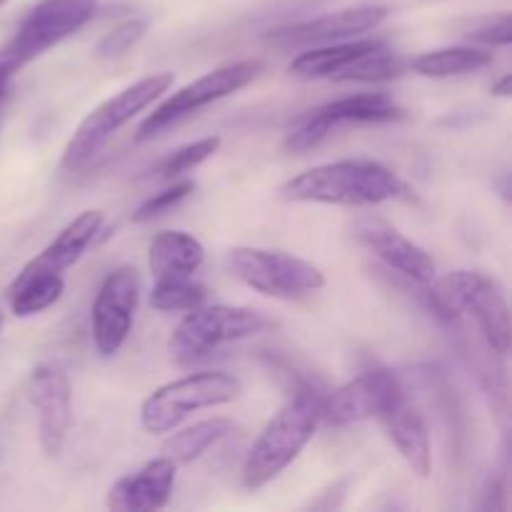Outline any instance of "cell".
<instances>
[{
  "instance_id": "cell-18",
  "label": "cell",
  "mask_w": 512,
  "mask_h": 512,
  "mask_svg": "<svg viewBox=\"0 0 512 512\" xmlns=\"http://www.w3.org/2000/svg\"><path fill=\"white\" fill-rule=\"evenodd\" d=\"M205 263V248L195 235L185 230H163L150 240L148 268L153 283L190 280Z\"/></svg>"
},
{
  "instance_id": "cell-26",
  "label": "cell",
  "mask_w": 512,
  "mask_h": 512,
  "mask_svg": "<svg viewBox=\"0 0 512 512\" xmlns=\"http://www.w3.org/2000/svg\"><path fill=\"white\" fill-rule=\"evenodd\" d=\"M220 143H223V140H220L218 135H208V138H200L195 140V143L180 145L178 150L168 153L158 165H155V173L165 180L180 178V175L200 168L205 160L213 158V155L220 150Z\"/></svg>"
},
{
  "instance_id": "cell-12",
  "label": "cell",
  "mask_w": 512,
  "mask_h": 512,
  "mask_svg": "<svg viewBox=\"0 0 512 512\" xmlns=\"http://www.w3.org/2000/svg\"><path fill=\"white\" fill-rule=\"evenodd\" d=\"M405 400L398 375L385 368L365 370L345 385L320 398V415L330 425H350L360 420H380Z\"/></svg>"
},
{
  "instance_id": "cell-25",
  "label": "cell",
  "mask_w": 512,
  "mask_h": 512,
  "mask_svg": "<svg viewBox=\"0 0 512 512\" xmlns=\"http://www.w3.org/2000/svg\"><path fill=\"white\" fill-rule=\"evenodd\" d=\"M208 300V290L198 280H170V283H153L150 288V305L160 313H188L200 308Z\"/></svg>"
},
{
  "instance_id": "cell-24",
  "label": "cell",
  "mask_w": 512,
  "mask_h": 512,
  "mask_svg": "<svg viewBox=\"0 0 512 512\" xmlns=\"http://www.w3.org/2000/svg\"><path fill=\"white\" fill-rule=\"evenodd\" d=\"M405 60L400 58L398 53L383 43L378 48H373L370 53L360 55L358 60L348 65L343 73L335 75L333 80H340V83H383V80H393L398 75H403Z\"/></svg>"
},
{
  "instance_id": "cell-11",
  "label": "cell",
  "mask_w": 512,
  "mask_h": 512,
  "mask_svg": "<svg viewBox=\"0 0 512 512\" xmlns=\"http://www.w3.org/2000/svg\"><path fill=\"white\" fill-rule=\"evenodd\" d=\"M140 300L138 270L130 265L110 270L100 283L90 310L93 345L100 358H113L128 340Z\"/></svg>"
},
{
  "instance_id": "cell-23",
  "label": "cell",
  "mask_w": 512,
  "mask_h": 512,
  "mask_svg": "<svg viewBox=\"0 0 512 512\" xmlns=\"http://www.w3.org/2000/svg\"><path fill=\"white\" fill-rule=\"evenodd\" d=\"M65 293V278H48L20 270L8 285V305L15 318H33L53 308Z\"/></svg>"
},
{
  "instance_id": "cell-3",
  "label": "cell",
  "mask_w": 512,
  "mask_h": 512,
  "mask_svg": "<svg viewBox=\"0 0 512 512\" xmlns=\"http://www.w3.org/2000/svg\"><path fill=\"white\" fill-rule=\"evenodd\" d=\"M430 310L440 320H458L470 315L478 323L485 343L498 355L510 350V308L503 288L478 270H453L433 278L428 290Z\"/></svg>"
},
{
  "instance_id": "cell-22",
  "label": "cell",
  "mask_w": 512,
  "mask_h": 512,
  "mask_svg": "<svg viewBox=\"0 0 512 512\" xmlns=\"http://www.w3.org/2000/svg\"><path fill=\"white\" fill-rule=\"evenodd\" d=\"M235 430V423L230 418H210L170 433V438L163 443V455L173 460L175 465H190L198 458H203L213 445H218L225 435Z\"/></svg>"
},
{
  "instance_id": "cell-6",
  "label": "cell",
  "mask_w": 512,
  "mask_h": 512,
  "mask_svg": "<svg viewBox=\"0 0 512 512\" xmlns=\"http://www.w3.org/2000/svg\"><path fill=\"white\" fill-rule=\"evenodd\" d=\"M268 328V320L253 308L240 305H200L188 310L168 340V350L178 363L205 358L220 345L253 338Z\"/></svg>"
},
{
  "instance_id": "cell-29",
  "label": "cell",
  "mask_w": 512,
  "mask_h": 512,
  "mask_svg": "<svg viewBox=\"0 0 512 512\" xmlns=\"http://www.w3.org/2000/svg\"><path fill=\"white\" fill-rule=\"evenodd\" d=\"M468 38L475 43L493 45V48H508L512 40V15L503 10V13L478 18L468 28Z\"/></svg>"
},
{
  "instance_id": "cell-9",
  "label": "cell",
  "mask_w": 512,
  "mask_h": 512,
  "mask_svg": "<svg viewBox=\"0 0 512 512\" xmlns=\"http://www.w3.org/2000/svg\"><path fill=\"white\" fill-rule=\"evenodd\" d=\"M405 110L385 93H358L345 98L330 100L320 105L313 113L305 115L285 138V148L290 153H308L318 148L325 138L348 125H370V123H395L403 120Z\"/></svg>"
},
{
  "instance_id": "cell-16",
  "label": "cell",
  "mask_w": 512,
  "mask_h": 512,
  "mask_svg": "<svg viewBox=\"0 0 512 512\" xmlns=\"http://www.w3.org/2000/svg\"><path fill=\"white\" fill-rule=\"evenodd\" d=\"M175 475H178V465L165 455L148 460L133 473L123 475L108 490L105 505L120 512H150L165 508L170 495H173Z\"/></svg>"
},
{
  "instance_id": "cell-32",
  "label": "cell",
  "mask_w": 512,
  "mask_h": 512,
  "mask_svg": "<svg viewBox=\"0 0 512 512\" xmlns=\"http://www.w3.org/2000/svg\"><path fill=\"white\" fill-rule=\"evenodd\" d=\"M5 3H10V0H0V8H3V5H5Z\"/></svg>"
},
{
  "instance_id": "cell-1",
  "label": "cell",
  "mask_w": 512,
  "mask_h": 512,
  "mask_svg": "<svg viewBox=\"0 0 512 512\" xmlns=\"http://www.w3.org/2000/svg\"><path fill=\"white\" fill-rule=\"evenodd\" d=\"M290 203L343 205V208H373L408 195V185L398 173L378 160L350 158L315 165L295 175L280 188Z\"/></svg>"
},
{
  "instance_id": "cell-20",
  "label": "cell",
  "mask_w": 512,
  "mask_h": 512,
  "mask_svg": "<svg viewBox=\"0 0 512 512\" xmlns=\"http://www.w3.org/2000/svg\"><path fill=\"white\" fill-rule=\"evenodd\" d=\"M383 40L378 38H350L340 40V43L330 45H315V48H305L303 53L295 55L288 65V73L298 80H320L330 78L343 73L353 60H358L360 55L370 53L373 48Z\"/></svg>"
},
{
  "instance_id": "cell-27",
  "label": "cell",
  "mask_w": 512,
  "mask_h": 512,
  "mask_svg": "<svg viewBox=\"0 0 512 512\" xmlns=\"http://www.w3.org/2000/svg\"><path fill=\"white\" fill-rule=\"evenodd\" d=\"M193 193H195L193 180L175 178L173 185H168V188L160 190V193L150 195L148 200H143V203L138 205V210L133 213V223H150L153 218H160V215L168 213V210L178 208V205L185 203Z\"/></svg>"
},
{
  "instance_id": "cell-19",
  "label": "cell",
  "mask_w": 512,
  "mask_h": 512,
  "mask_svg": "<svg viewBox=\"0 0 512 512\" xmlns=\"http://www.w3.org/2000/svg\"><path fill=\"white\" fill-rule=\"evenodd\" d=\"M380 423H383L385 435L395 445V450L405 460V465L418 478H428L430 470H433V450H430V435L423 415L405 398L393 410H388L380 418Z\"/></svg>"
},
{
  "instance_id": "cell-4",
  "label": "cell",
  "mask_w": 512,
  "mask_h": 512,
  "mask_svg": "<svg viewBox=\"0 0 512 512\" xmlns=\"http://www.w3.org/2000/svg\"><path fill=\"white\" fill-rule=\"evenodd\" d=\"M175 83L173 73H153L140 78L138 83L128 85L120 93L110 95L108 100H103L100 105H95L80 125L75 128V133L70 135L68 145L63 150V158H60V168L75 173V170L85 168L100 150L108 145V140L118 133L120 128L130 123L133 118H138L145 108L155 103V100L163 98Z\"/></svg>"
},
{
  "instance_id": "cell-7",
  "label": "cell",
  "mask_w": 512,
  "mask_h": 512,
  "mask_svg": "<svg viewBox=\"0 0 512 512\" xmlns=\"http://www.w3.org/2000/svg\"><path fill=\"white\" fill-rule=\"evenodd\" d=\"M228 268L255 293L278 300L300 298L325 285V275L318 265L283 250L240 245L228 253Z\"/></svg>"
},
{
  "instance_id": "cell-31",
  "label": "cell",
  "mask_w": 512,
  "mask_h": 512,
  "mask_svg": "<svg viewBox=\"0 0 512 512\" xmlns=\"http://www.w3.org/2000/svg\"><path fill=\"white\" fill-rule=\"evenodd\" d=\"M490 93L498 95V98H510V93H512V78H510V75H503V78H500V83H495L493 88H490Z\"/></svg>"
},
{
  "instance_id": "cell-17",
  "label": "cell",
  "mask_w": 512,
  "mask_h": 512,
  "mask_svg": "<svg viewBox=\"0 0 512 512\" xmlns=\"http://www.w3.org/2000/svg\"><path fill=\"white\" fill-rule=\"evenodd\" d=\"M103 223V210H83L20 270L33 275H48V278H65V270L73 268L83 258L85 250L95 243Z\"/></svg>"
},
{
  "instance_id": "cell-33",
  "label": "cell",
  "mask_w": 512,
  "mask_h": 512,
  "mask_svg": "<svg viewBox=\"0 0 512 512\" xmlns=\"http://www.w3.org/2000/svg\"><path fill=\"white\" fill-rule=\"evenodd\" d=\"M0 323H3V315H0Z\"/></svg>"
},
{
  "instance_id": "cell-8",
  "label": "cell",
  "mask_w": 512,
  "mask_h": 512,
  "mask_svg": "<svg viewBox=\"0 0 512 512\" xmlns=\"http://www.w3.org/2000/svg\"><path fill=\"white\" fill-rule=\"evenodd\" d=\"M260 73L258 60H238V63L220 65V68L210 70L203 78L193 80V83L183 85L180 90L170 93L153 113H148V118L140 123L138 140H148L153 135L163 133L170 125L180 123V120L190 118V115L200 113L203 108H208L210 103H218V100L228 98V95L238 93L245 85L253 83Z\"/></svg>"
},
{
  "instance_id": "cell-5",
  "label": "cell",
  "mask_w": 512,
  "mask_h": 512,
  "mask_svg": "<svg viewBox=\"0 0 512 512\" xmlns=\"http://www.w3.org/2000/svg\"><path fill=\"white\" fill-rule=\"evenodd\" d=\"M243 385L235 375L220 370L190 373L155 388L140 405V423L148 433L163 435L178 430L198 410L220 408L240 398Z\"/></svg>"
},
{
  "instance_id": "cell-21",
  "label": "cell",
  "mask_w": 512,
  "mask_h": 512,
  "mask_svg": "<svg viewBox=\"0 0 512 512\" xmlns=\"http://www.w3.org/2000/svg\"><path fill=\"white\" fill-rule=\"evenodd\" d=\"M493 63V53L483 48H470V45H460V48H438L428 50V53L415 55L408 63L413 73L423 75V78H458V75L478 73V70L488 68Z\"/></svg>"
},
{
  "instance_id": "cell-30",
  "label": "cell",
  "mask_w": 512,
  "mask_h": 512,
  "mask_svg": "<svg viewBox=\"0 0 512 512\" xmlns=\"http://www.w3.org/2000/svg\"><path fill=\"white\" fill-rule=\"evenodd\" d=\"M20 68H23V65L13 58V53H10L8 48L0 50V100L5 98L10 80H13V75L18 73Z\"/></svg>"
},
{
  "instance_id": "cell-28",
  "label": "cell",
  "mask_w": 512,
  "mask_h": 512,
  "mask_svg": "<svg viewBox=\"0 0 512 512\" xmlns=\"http://www.w3.org/2000/svg\"><path fill=\"white\" fill-rule=\"evenodd\" d=\"M145 30H148V23H145L143 18L125 20V23H120L118 28H113L103 40H100L98 48H95V53H98V58H103V60L120 58V55L128 53V50L133 48L140 38H143Z\"/></svg>"
},
{
  "instance_id": "cell-14",
  "label": "cell",
  "mask_w": 512,
  "mask_h": 512,
  "mask_svg": "<svg viewBox=\"0 0 512 512\" xmlns=\"http://www.w3.org/2000/svg\"><path fill=\"white\" fill-rule=\"evenodd\" d=\"M385 18H388V8H383V5H355V8L335 10V13H325L320 18L270 30L268 43L285 50H305L315 48V45L340 43V40L363 38V35L373 33Z\"/></svg>"
},
{
  "instance_id": "cell-15",
  "label": "cell",
  "mask_w": 512,
  "mask_h": 512,
  "mask_svg": "<svg viewBox=\"0 0 512 512\" xmlns=\"http://www.w3.org/2000/svg\"><path fill=\"white\" fill-rule=\"evenodd\" d=\"M353 235L360 245L383 260L390 270L405 275L418 285H430L435 278V260L400 230L380 218H360L353 223Z\"/></svg>"
},
{
  "instance_id": "cell-13",
  "label": "cell",
  "mask_w": 512,
  "mask_h": 512,
  "mask_svg": "<svg viewBox=\"0 0 512 512\" xmlns=\"http://www.w3.org/2000/svg\"><path fill=\"white\" fill-rule=\"evenodd\" d=\"M30 405L45 458H58L73 423V388L58 363H40L30 373Z\"/></svg>"
},
{
  "instance_id": "cell-2",
  "label": "cell",
  "mask_w": 512,
  "mask_h": 512,
  "mask_svg": "<svg viewBox=\"0 0 512 512\" xmlns=\"http://www.w3.org/2000/svg\"><path fill=\"white\" fill-rule=\"evenodd\" d=\"M320 398L323 393H318L315 388H298L293 398L270 418L243 463L245 488H265L300 458L323 420Z\"/></svg>"
},
{
  "instance_id": "cell-10",
  "label": "cell",
  "mask_w": 512,
  "mask_h": 512,
  "mask_svg": "<svg viewBox=\"0 0 512 512\" xmlns=\"http://www.w3.org/2000/svg\"><path fill=\"white\" fill-rule=\"evenodd\" d=\"M98 0H40L25 13L5 48L20 65L40 58L93 20Z\"/></svg>"
}]
</instances>
